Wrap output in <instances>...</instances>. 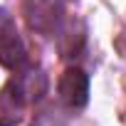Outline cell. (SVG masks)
Masks as SVG:
<instances>
[{
  "instance_id": "obj_1",
  "label": "cell",
  "mask_w": 126,
  "mask_h": 126,
  "mask_svg": "<svg viewBox=\"0 0 126 126\" xmlns=\"http://www.w3.org/2000/svg\"><path fill=\"white\" fill-rule=\"evenodd\" d=\"M64 15L62 0H25V17L27 25L37 32L52 35Z\"/></svg>"
},
{
  "instance_id": "obj_2",
  "label": "cell",
  "mask_w": 126,
  "mask_h": 126,
  "mask_svg": "<svg viewBox=\"0 0 126 126\" xmlns=\"http://www.w3.org/2000/svg\"><path fill=\"white\" fill-rule=\"evenodd\" d=\"M57 89H59V99L72 109H82L89 101V77L79 67H69L62 74Z\"/></svg>"
},
{
  "instance_id": "obj_3",
  "label": "cell",
  "mask_w": 126,
  "mask_h": 126,
  "mask_svg": "<svg viewBox=\"0 0 126 126\" xmlns=\"http://www.w3.org/2000/svg\"><path fill=\"white\" fill-rule=\"evenodd\" d=\"M25 109V89L20 82L10 79L0 92V126H15L22 119Z\"/></svg>"
}]
</instances>
